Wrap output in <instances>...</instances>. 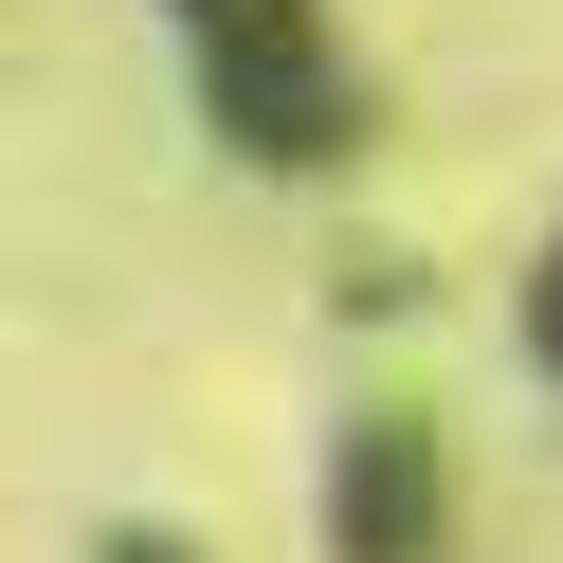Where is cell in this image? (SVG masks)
<instances>
[{"instance_id":"cell-1","label":"cell","mask_w":563,"mask_h":563,"mask_svg":"<svg viewBox=\"0 0 563 563\" xmlns=\"http://www.w3.org/2000/svg\"><path fill=\"white\" fill-rule=\"evenodd\" d=\"M183 37H200V110L255 164H345L364 146V91H345V55H328V0H183Z\"/></svg>"},{"instance_id":"cell-4","label":"cell","mask_w":563,"mask_h":563,"mask_svg":"<svg viewBox=\"0 0 563 563\" xmlns=\"http://www.w3.org/2000/svg\"><path fill=\"white\" fill-rule=\"evenodd\" d=\"M110 563H200V545H164V527H110Z\"/></svg>"},{"instance_id":"cell-2","label":"cell","mask_w":563,"mask_h":563,"mask_svg":"<svg viewBox=\"0 0 563 563\" xmlns=\"http://www.w3.org/2000/svg\"><path fill=\"white\" fill-rule=\"evenodd\" d=\"M454 545V473H437V418H345L328 437V563H437Z\"/></svg>"},{"instance_id":"cell-3","label":"cell","mask_w":563,"mask_h":563,"mask_svg":"<svg viewBox=\"0 0 563 563\" xmlns=\"http://www.w3.org/2000/svg\"><path fill=\"white\" fill-rule=\"evenodd\" d=\"M509 328H527V364L563 382V236H545V255H527V309H509Z\"/></svg>"}]
</instances>
